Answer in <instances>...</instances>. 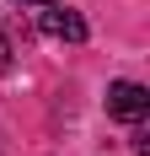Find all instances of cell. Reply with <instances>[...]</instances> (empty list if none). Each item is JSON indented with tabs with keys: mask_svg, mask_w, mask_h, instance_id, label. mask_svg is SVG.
Returning <instances> with one entry per match:
<instances>
[{
	"mask_svg": "<svg viewBox=\"0 0 150 156\" xmlns=\"http://www.w3.org/2000/svg\"><path fill=\"white\" fill-rule=\"evenodd\" d=\"M107 113L123 119V124H139V119L150 113V92L139 86V81H113V86H107Z\"/></svg>",
	"mask_w": 150,
	"mask_h": 156,
	"instance_id": "6da1fadb",
	"label": "cell"
},
{
	"mask_svg": "<svg viewBox=\"0 0 150 156\" xmlns=\"http://www.w3.org/2000/svg\"><path fill=\"white\" fill-rule=\"evenodd\" d=\"M43 32L48 38H64V43H86V22H80L75 11H64V5L43 11Z\"/></svg>",
	"mask_w": 150,
	"mask_h": 156,
	"instance_id": "7a4b0ae2",
	"label": "cell"
},
{
	"mask_svg": "<svg viewBox=\"0 0 150 156\" xmlns=\"http://www.w3.org/2000/svg\"><path fill=\"white\" fill-rule=\"evenodd\" d=\"M11 70V38H0V76Z\"/></svg>",
	"mask_w": 150,
	"mask_h": 156,
	"instance_id": "3957f363",
	"label": "cell"
},
{
	"mask_svg": "<svg viewBox=\"0 0 150 156\" xmlns=\"http://www.w3.org/2000/svg\"><path fill=\"white\" fill-rule=\"evenodd\" d=\"M32 5H59V0H32Z\"/></svg>",
	"mask_w": 150,
	"mask_h": 156,
	"instance_id": "277c9868",
	"label": "cell"
}]
</instances>
